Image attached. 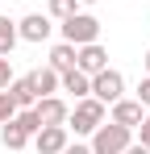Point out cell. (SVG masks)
<instances>
[{"label":"cell","instance_id":"1","mask_svg":"<svg viewBox=\"0 0 150 154\" xmlns=\"http://www.w3.org/2000/svg\"><path fill=\"white\" fill-rule=\"evenodd\" d=\"M108 121V104L96 100V96H83V100H75V108L67 112V129H71L75 137H92L100 125Z\"/></svg>","mask_w":150,"mask_h":154},{"label":"cell","instance_id":"2","mask_svg":"<svg viewBox=\"0 0 150 154\" xmlns=\"http://www.w3.org/2000/svg\"><path fill=\"white\" fill-rule=\"evenodd\" d=\"M38 129H42L38 112H33V108H17V117L4 121V129H0V142H4V150H25Z\"/></svg>","mask_w":150,"mask_h":154},{"label":"cell","instance_id":"3","mask_svg":"<svg viewBox=\"0 0 150 154\" xmlns=\"http://www.w3.org/2000/svg\"><path fill=\"white\" fill-rule=\"evenodd\" d=\"M129 146H133V129L117 125V121H104L92 133V154H125Z\"/></svg>","mask_w":150,"mask_h":154},{"label":"cell","instance_id":"4","mask_svg":"<svg viewBox=\"0 0 150 154\" xmlns=\"http://www.w3.org/2000/svg\"><path fill=\"white\" fill-rule=\"evenodd\" d=\"M63 29V42H71V46H88V42H100V21L92 13H71L67 21H58Z\"/></svg>","mask_w":150,"mask_h":154},{"label":"cell","instance_id":"5","mask_svg":"<svg viewBox=\"0 0 150 154\" xmlns=\"http://www.w3.org/2000/svg\"><path fill=\"white\" fill-rule=\"evenodd\" d=\"M92 96L104 104H117L125 96V75L121 71H113V67H104V71H96L92 75Z\"/></svg>","mask_w":150,"mask_h":154},{"label":"cell","instance_id":"6","mask_svg":"<svg viewBox=\"0 0 150 154\" xmlns=\"http://www.w3.org/2000/svg\"><path fill=\"white\" fill-rule=\"evenodd\" d=\"M67 142H71V129L67 125H42L33 133V150L38 154H63Z\"/></svg>","mask_w":150,"mask_h":154},{"label":"cell","instance_id":"7","mask_svg":"<svg viewBox=\"0 0 150 154\" xmlns=\"http://www.w3.org/2000/svg\"><path fill=\"white\" fill-rule=\"evenodd\" d=\"M17 33H21V42H46L50 33H54V17L50 13H29V17H21L17 21Z\"/></svg>","mask_w":150,"mask_h":154},{"label":"cell","instance_id":"8","mask_svg":"<svg viewBox=\"0 0 150 154\" xmlns=\"http://www.w3.org/2000/svg\"><path fill=\"white\" fill-rule=\"evenodd\" d=\"M33 112H38L42 125H67V112H71V108H67V100L54 92V96H42V100L33 104Z\"/></svg>","mask_w":150,"mask_h":154},{"label":"cell","instance_id":"9","mask_svg":"<svg viewBox=\"0 0 150 154\" xmlns=\"http://www.w3.org/2000/svg\"><path fill=\"white\" fill-rule=\"evenodd\" d=\"M75 67H79L83 75H96V71L108 67V50H104L100 42H88V46H79V54H75Z\"/></svg>","mask_w":150,"mask_h":154},{"label":"cell","instance_id":"10","mask_svg":"<svg viewBox=\"0 0 150 154\" xmlns=\"http://www.w3.org/2000/svg\"><path fill=\"white\" fill-rule=\"evenodd\" d=\"M142 117H146V108L138 100H117V104H108V121H117V125H125V129H138L142 125Z\"/></svg>","mask_w":150,"mask_h":154},{"label":"cell","instance_id":"11","mask_svg":"<svg viewBox=\"0 0 150 154\" xmlns=\"http://www.w3.org/2000/svg\"><path fill=\"white\" fill-rule=\"evenodd\" d=\"M58 92H71L75 100H83V96H92V75H83L79 67H71V71L58 75Z\"/></svg>","mask_w":150,"mask_h":154},{"label":"cell","instance_id":"12","mask_svg":"<svg viewBox=\"0 0 150 154\" xmlns=\"http://www.w3.org/2000/svg\"><path fill=\"white\" fill-rule=\"evenodd\" d=\"M29 88H33V96H38V100H42V96H54V92H58V71H54V67H38V71H29Z\"/></svg>","mask_w":150,"mask_h":154},{"label":"cell","instance_id":"13","mask_svg":"<svg viewBox=\"0 0 150 154\" xmlns=\"http://www.w3.org/2000/svg\"><path fill=\"white\" fill-rule=\"evenodd\" d=\"M75 54H79V46H71V42H58L54 50H50V67L63 75V71H71L75 67Z\"/></svg>","mask_w":150,"mask_h":154},{"label":"cell","instance_id":"14","mask_svg":"<svg viewBox=\"0 0 150 154\" xmlns=\"http://www.w3.org/2000/svg\"><path fill=\"white\" fill-rule=\"evenodd\" d=\"M8 96H13L17 108H33V104H38L33 88H29V79H13V83H8Z\"/></svg>","mask_w":150,"mask_h":154},{"label":"cell","instance_id":"15","mask_svg":"<svg viewBox=\"0 0 150 154\" xmlns=\"http://www.w3.org/2000/svg\"><path fill=\"white\" fill-rule=\"evenodd\" d=\"M17 42H21V33H17V21H8V17H0V58H8Z\"/></svg>","mask_w":150,"mask_h":154},{"label":"cell","instance_id":"16","mask_svg":"<svg viewBox=\"0 0 150 154\" xmlns=\"http://www.w3.org/2000/svg\"><path fill=\"white\" fill-rule=\"evenodd\" d=\"M46 13L54 17V21H67L71 13H79V0H50V4H46Z\"/></svg>","mask_w":150,"mask_h":154},{"label":"cell","instance_id":"17","mask_svg":"<svg viewBox=\"0 0 150 154\" xmlns=\"http://www.w3.org/2000/svg\"><path fill=\"white\" fill-rule=\"evenodd\" d=\"M13 117H17V104H13L8 92H0V125H4V121H13Z\"/></svg>","mask_w":150,"mask_h":154},{"label":"cell","instance_id":"18","mask_svg":"<svg viewBox=\"0 0 150 154\" xmlns=\"http://www.w3.org/2000/svg\"><path fill=\"white\" fill-rule=\"evenodd\" d=\"M13 58H0V92H8V83H13Z\"/></svg>","mask_w":150,"mask_h":154},{"label":"cell","instance_id":"19","mask_svg":"<svg viewBox=\"0 0 150 154\" xmlns=\"http://www.w3.org/2000/svg\"><path fill=\"white\" fill-rule=\"evenodd\" d=\"M133 133H138V142H142V146L150 150V108H146V117H142V125L133 129Z\"/></svg>","mask_w":150,"mask_h":154},{"label":"cell","instance_id":"20","mask_svg":"<svg viewBox=\"0 0 150 154\" xmlns=\"http://www.w3.org/2000/svg\"><path fill=\"white\" fill-rule=\"evenodd\" d=\"M138 104L150 108V75H142V83H138Z\"/></svg>","mask_w":150,"mask_h":154},{"label":"cell","instance_id":"21","mask_svg":"<svg viewBox=\"0 0 150 154\" xmlns=\"http://www.w3.org/2000/svg\"><path fill=\"white\" fill-rule=\"evenodd\" d=\"M63 154H92V146H79V142L71 146V142H67V150H63Z\"/></svg>","mask_w":150,"mask_h":154},{"label":"cell","instance_id":"22","mask_svg":"<svg viewBox=\"0 0 150 154\" xmlns=\"http://www.w3.org/2000/svg\"><path fill=\"white\" fill-rule=\"evenodd\" d=\"M125 154H150V150H146V146H142V142H133V146H129V150H125Z\"/></svg>","mask_w":150,"mask_h":154},{"label":"cell","instance_id":"23","mask_svg":"<svg viewBox=\"0 0 150 154\" xmlns=\"http://www.w3.org/2000/svg\"><path fill=\"white\" fill-rule=\"evenodd\" d=\"M142 67H146V75H150V50H146V54H142Z\"/></svg>","mask_w":150,"mask_h":154},{"label":"cell","instance_id":"24","mask_svg":"<svg viewBox=\"0 0 150 154\" xmlns=\"http://www.w3.org/2000/svg\"><path fill=\"white\" fill-rule=\"evenodd\" d=\"M79 4H96V0H79Z\"/></svg>","mask_w":150,"mask_h":154}]
</instances>
